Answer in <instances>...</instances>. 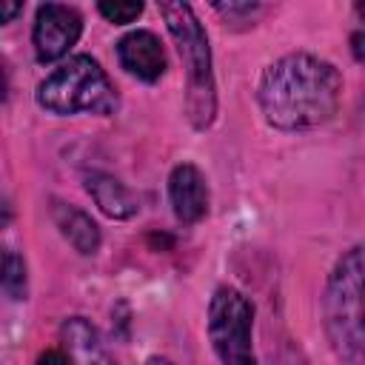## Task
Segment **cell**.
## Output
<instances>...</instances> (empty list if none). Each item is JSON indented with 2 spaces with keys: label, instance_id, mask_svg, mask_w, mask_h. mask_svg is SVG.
<instances>
[{
  "label": "cell",
  "instance_id": "obj_15",
  "mask_svg": "<svg viewBox=\"0 0 365 365\" xmlns=\"http://www.w3.org/2000/svg\"><path fill=\"white\" fill-rule=\"evenodd\" d=\"M257 9H259L257 3H217V11H225V14H251Z\"/></svg>",
  "mask_w": 365,
  "mask_h": 365
},
{
  "label": "cell",
  "instance_id": "obj_13",
  "mask_svg": "<svg viewBox=\"0 0 365 365\" xmlns=\"http://www.w3.org/2000/svg\"><path fill=\"white\" fill-rule=\"evenodd\" d=\"M97 11L108 23L123 26V23H131V20H137L143 14V3H111V0H103V3H97Z\"/></svg>",
  "mask_w": 365,
  "mask_h": 365
},
{
  "label": "cell",
  "instance_id": "obj_9",
  "mask_svg": "<svg viewBox=\"0 0 365 365\" xmlns=\"http://www.w3.org/2000/svg\"><path fill=\"white\" fill-rule=\"evenodd\" d=\"M63 342H66L71 365H114L97 331L83 317H74L63 325Z\"/></svg>",
  "mask_w": 365,
  "mask_h": 365
},
{
  "label": "cell",
  "instance_id": "obj_10",
  "mask_svg": "<svg viewBox=\"0 0 365 365\" xmlns=\"http://www.w3.org/2000/svg\"><path fill=\"white\" fill-rule=\"evenodd\" d=\"M51 217H54L60 234L80 254H97V248H100V228H97V222L86 211H80L74 205H66V202H54L51 205Z\"/></svg>",
  "mask_w": 365,
  "mask_h": 365
},
{
  "label": "cell",
  "instance_id": "obj_16",
  "mask_svg": "<svg viewBox=\"0 0 365 365\" xmlns=\"http://www.w3.org/2000/svg\"><path fill=\"white\" fill-rule=\"evenodd\" d=\"M37 365H71V359L63 351H46V354H40Z\"/></svg>",
  "mask_w": 365,
  "mask_h": 365
},
{
  "label": "cell",
  "instance_id": "obj_3",
  "mask_svg": "<svg viewBox=\"0 0 365 365\" xmlns=\"http://www.w3.org/2000/svg\"><path fill=\"white\" fill-rule=\"evenodd\" d=\"M160 14L168 26V34L177 43V51L185 66L188 94H185V111L194 128H208L217 114V88H214V71H211V48L208 37L188 3H160Z\"/></svg>",
  "mask_w": 365,
  "mask_h": 365
},
{
  "label": "cell",
  "instance_id": "obj_1",
  "mask_svg": "<svg viewBox=\"0 0 365 365\" xmlns=\"http://www.w3.org/2000/svg\"><path fill=\"white\" fill-rule=\"evenodd\" d=\"M342 97L339 71L314 54L294 51L262 71L257 100L262 117L279 131H299L328 123Z\"/></svg>",
  "mask_w": 365,
  "mask_h": 365
},
{
  "label": "cell",
  "instance_id": "obj_11",
  "mask_svg": "<svg viewBox=\"0 0 365 365\" xmlns=\"http://www.w3.org/2000/svg\"><path fill=\"white\" fill-rule=\"evenodd\" d=\"M86 188L94 197V202L100 205V211L108 214V217H114V220H128V217H134L140 211V200L123 182H117L114 177L91 174L86 180Z\"/></svg>",
  "mask_w": 365,
  "mask_h": 365
},
{
  "label": "cell",
  "instance_id": "obj_4",
  "mask_svg": "<svg viewBox=\"0 0 365 365\" xmlns=\"http://www.w3.org/2000/svg\"><path fill=\"white\" fill-rule=\"evenodd\" d=\"M37 103L51 114H114L117 91L100 63L88 54H77L54 68L37 86Z\"/></svg>",
  "mask_w": 365,
  "mask_h": 365
},
{
  "label": "cell",
  "instance_id": "obj_6",
  "mask_svg": "<svg viewBox=\"0 0 365 365\" xmlns=\"http://www.w3.org/2000/svg\"><path fill=\"white\" fill-rule=\"evenodd\" d=\"M80 34H83V17L77 14V9L63 3L37 6L31 43L40 63H54L63 54H68V48L80 40Z\"/></svg>",
  "mask_w": 365,
  "mask_h": 365
},
{
  "label": "cell",
  "instance_id": "obj_8",
  "mask_svg": "<svg viewBox=\"0 0 365 365\" xmlns=\"http://www.w3.org/2000/svg\"><path fill=\"white\" fill-rule=\"evenodd\" d=\"M168 197H171V208L180 222L202 220L208 211V185H205L202 171L191 163L174 165L168 177Z\"/></svg>",
  "mask_w": 365,
  "mask_h": 365
},
{
  "label": "cell",
  "instance_id": "obj_18",
  "mask_svg": "<svg viewBox=\"0 0 365 365\" xmlns=\"http://www.w3.org/2000/svg\"><path fill=\"white\" fill-rule=\"evenodd\" d=\"M145 365H171V362H168L165 356H151V359H148Z\"/></svg>",
  "mask_w": 365,
  "mask_h": 365
},
{
  "label": "cell",
  "instance_id": "obj_7",
  "mask_svg": "<svg viewBox=\"0 0 365 365\" xmlns=\"http://www.w3.org/2000/svg\"><path fill=\"white\" fill-rule=\"evenodd\" d=\"M117 60L120 66L134 74L137 80L157 83L165 74V51L160 40L151 31H131L117 43Z\"/></svg>",
  "mask_w": 365,
  "mask_h": 365
},
{
  "label": "cell",
  "instance_id": "obj_12",
  "mask_svg": "<svg viewBox=\"0 0 365 365\" xmlns=\"http://www.w3.org/2000/svg\"><path fill=\"white\" fill-rule=\"evenodd\" d=\"M3 291L11 297V299H26V262L17 257V251L6 248L3 254Z\"/></svg>",
  "mask_w": 365,
  "mask_h": 365
},
{
  "label": "cell",
  "instance_id": "obj_5",
  "mask_svg": "<svg viewBox=\"0 0 365 365\" xmlns=\"http://www.w3.org/2000/svg\"><path fill=\"white\" fill-rule=\"evenodd\" d=\"M254 308L237 288H217L208 305V339L222 365H257L251 348Z\"/></svg>",
  "mask_w": 365,
  "mask_h": 365
},
{
  "label": "cell",
  "instance_id": "obj_2",
  "mask_svg": "<svg viewBox=\"0 0 365 365\" xmlns=\"http://www.w3.org/2000/svg\"><path fill=\"white\" fill-rule=\"evenodd\" d=\"M325 328L339 356L365 359V248L339 257L325 288Z\"/></svg>",
  "mask_w": 365,
  "mask_h": 365
},
{
  "label": "cell",
  "instance_id": "obj_17",
  "mask_svg": "<svg viewBox=\"0 0 365 365\" xmlns=\"http://www.w3.org/2000/svg\"><path fill=\"white\" fill-rule=\"evenodd\" d=\"M17 11H20V3H6V6L0 9V23H9Z\"/></svg>",
  "mask_w": 365,
  "mask_h": 365
},
{
  "label": "cell",
  "instance_id": "obj_14",
  "mask_svg": "<svg viewBox=\"0 0 365 365\" xmlns=\"http://www.w3.org/2000/svg\"><path fill=\"white\" fill-rule=\"evenodd\" d=\"M351 51L356 60H365V3L356 6V29L351 34Z\"/></svg>",
  "mask_w": 365,
  "mask_h": 365
}]
</instances>
